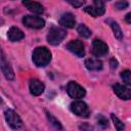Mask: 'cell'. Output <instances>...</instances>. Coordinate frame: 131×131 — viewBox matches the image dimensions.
<instances>
[{"label": "cell", "mask_w": 131, "mask_h": 131, "mask_svg": "<svg viewBox=\"0 0 131 131\" xmlns=\"http://www.w3.org/2000/svg\"><path fill=\"white\" fill-rule=\"evenodd\" d=\"M113 90L116 93V95L124 100H129L131 98V90L126 85H121L119 83H116L113 85Z\"/></svg>", "instance_id": "30bf717a"}, {"label": "cell", "mask_w": 131, "mask_h": 131, "mask_svg": "<svg viewBox=\"0 0 131 131\" xmlns=\"http://www.w3.org/2000/svg\"><path fill=\"white\" fill-rule=\"evenodd\" d=\"M7 37L9 39V41L16 42V41H19V40L24 39L25 34L20 29H18L16 27H11L7 32Z\"/></svg>", "instance_id": "5bb4252c"}, {"label": "cell", "mask_w": 131, "mask_h": 131, "mask_svg": "<svg viewBox=\"0 0 131 131\" xmlns=\"http://www.w3.org/2000/svg\"><path fill=\"white\" fill-rule=\"evenodd\" d=\"M23 24L31 29H42L45 26V20L39 16L33 15H25L23 17Z\"/></svg>", "instance_id": "52a82bcc"}, {"label": "cell", "mask_w": 131, "mask_h": 131, "mask_svg": "<svg viewBox=\"0 0 131 131\" xmlns=\"http://www.w3.org/2000/svg\"><path fill=\"white\" fill-rule=\"evenodd\" d=\"M111 118H112V121H113V123H114V125H115V128H116L118 131H122V130L125 129L124 123H123L118 117H116L114 114H112V115H111Z\"/></svg>", "instance_id": "ffe728a7"}, {"label": "cell", "mask_w": 131, "mask_h": 131, "mask_svg": "<svg viewBox=\"0 0 131 131\" xmlns=\"http://www.w3.org/2000/svg\"><path fill=\"white\" fill-rule=\"evenodd\" d=\"M0 69H1L4 77L7 80L12 81L14 79V72H13L10 63L7 61V59L5 57V54L3 53L1 48H0Z\"/></svg>", "instance_id": "8992f818"}, {"label": "cell", "mask_w": 131, "mask_h": 131, "mask_svg": "<svg viewBox=\"0 0 131 131\" xmlns=\"http://www.w3.org/2000/svg\"><path fill=\"white\" fill-rule=\"evenodd\" d=\"M121 78L123 79V82L126 86H131V72L129 70H125L121 73Z\"/></svg>", "instance_id": "44dd1931"}, {"label": "cell", "mask_w": 131, "mask_h": 131, "mask_svg": "<svg viewBox=\"0 0 131 131\" xmlns=\"http://www.w3.org/2000/svg\"><path fill=\"white\" fill-rule=\"evenodd\" d=\"M85 67L89 71H99L102 69V62L96 58H87L85 60Z\"/></svg>", "instance_id": "9a60e30c"}, {"label": "cell", "mask_w": 131, "mask_h": 131, "mask_svg": "<svg viewBox=\"0 0 131 131\" xmlns=\"http://www.w3.org/2000/svg\"><path fill=\"white\" fill-rule=\"evenodd\" d=\"M70 110L78 117L89 118V116H90V110H89L88 105L82 100H76V101L72 102L70 105Z\"/></svg>", "instance_id": "277c9868"}, {"label": "cell", "mask_w": 131, "mask_h": 131, "mask_svg": "<svg viewBox=\"0 0 131 131\" xmlns=\"http://www.w3.org/2000/svg\"><path fill=\"white\" fill-rule=\"evenodd\" d=\"M59 25H61L62 27L64 28H68V29H72L75 27L76 25V18H75V15L71 12H66L63 13L60 18H59Z\"/></svg>", "instance_id": "4fadbf2b"}, {"label": "cell", "mask_w": 131, "mask_h": 131, "mask_svg": "<svg viewBox=\"0 0 131 131\" xmlns=\"http://www.w3.org/2000/svg\"><path fill=\"white\" fill-rule=\"evenodd\" d=\"M23 5L33 13L42 14L44 12V8L39 2H36L33 0H23Z\"/></svg>", "instance_id": "7c38bea8"}, {"label": "cell", "mask_w": 131, "mask_h": 131, "mask_svg": "<svg viewBox=\"0 0 131 131\" xmlns=\"http://www.w3.org/2000/svg\"><path fill=\"white\" fill-rule=\"evenodd\" d=\"M52 58V54L50 50L45 46H39L36 47L32 54V60L36 67L43 68L46 67Z\"/></svg>", "instance_id": "6da1fadb"}, {"label": "cell", "mask_w": 131, "mask_h": 131, "mask_svg": "<svg viewBox=\"0 0 131 131\" xmlns=\"http://www.w3.org/2000/svg\"><path fill=\"white\" fill-rule=\"evenodd\" d=\"M46 117H47V119H48V122L55 128V129H58V130H60V129H62V126H61V124L59 123V121L52 115V114H50L49 112H46Z\"/></svg>", "instance_id": "d6986e66"}, {"label": "cell", "mask_w": 131, "mask_h": 131, "mask_svg": "<svg viewBox=\"0 0 131 131\" xmlns=\"http://www.w3.org/2000/svg\"><path fill=\"white\" fill-rule=\"evenodd\" d=\"M125 20L127 21V24H131V13H127L125 16Z\"/></svg>", "instance_id": "4316f807"}, {"label": "cell", "mask_w": 131, "mask_h": 131, "mask_svg": "<svg viewBox=\"0 0 131 131\" xmlns=\"http://www.w3.org/2000/svg\"><path fill=\"white\" fill-rule=\"evenodd\" d=\"M67 92L70 95V97H72L74 99H80V98L84 97L86 94L85 89L75 81H71L68 83Z\"/></svg>", "instance_id": "5b68a950"}, {"label": "cell", "mask_w": 131, "mask_h": 131, "mask_svg": "<svg viewBox=\"0 0 131 131\" xmlns=\"http://www.w3.org/2000/svg\"><path fill=\"white\" fill-rule=\"evenodd\" d=\"M3 101H2V98H1V96H0V103H2Z\"/></svg>", "instance_id": "83f0119b"}, {"label": "cell", "mask_w": 131, "mask_h": 131, "mask_svg": "<svg viewBox=\"0 0 131 131\" xmlns=\"http://www.w3.org/2000/svg\"><path fill=\"white\" fill-rule=\"evenodd\" d=\"M77 31H78L79 35L82 36L83 38H89V37L91 36V31H90V29H89L86 25H84V24L79 25L78 28H77Z\"/></svg>", "instance_id": "ac0fdd59"}, {"label": "cell", "mask_w": 131, "mask_h": 131, "mask_svg": "<svg viewBox=\"0 0 131 131\" xmlns=\"http://www.w3.org/2000/svg\"><path fill=\"white\" fill-rule=\"evenodd\" d=\"M106 23L110 24L112 30H113V33H114V36L118 39V40H122L123 39V32L121 30V27L119 26V24L115 20H112V19H107Z\"/></svg>", "instance_id": "2e32d148"}, {"label": "cell", "mask_w": 131, "mask_h": 131, "mask_svg": "<svg viewBox=\"0 0 131 131\" xmlns=\"http://www.w3.org/2000/svg\"><path fill=\"white\" fill-rule=\"evenodd\" d=\"M67 37L66 30L57 27H52L47 34V42L51 45H58Z\"/></svg>", "instance_id": "7a4b0ae2"}, {"label": "cell", "mask_w": 131, "mask_h": 131, "mask_svg": "<svg viewBox=\"0 0 131 131\" xmlns=\"http://www.w3.org/2000/svg\"><path fill=\"white\" fill-rule=\"evenodd\" d=\"M29 88H30V92H31L32 95L39 96V95H41L43 93V91L45 89V85H44L43 82H41L38 79H32L30 81Z\"/></svg>", "instance_id": "8fae6325"}, {"label": "cell", "mask_w": 131, "mask_h": 131, "mask_svg": "<svg viewBox=\"0 0 131 131\" xmlns=\"http://www.w3.org/2000/svg\"><path fill=\"white\" fill-rule=\"evenodd\" d=\"M67 49L77 55L78 57H84L85 55V46L80 40H72L67 44Z\"/></svg>", "instance_id": "9c48e42d"}, {"label": "cell", "mask_w": 131, "mask_h": 131, "mask_svg": "<svg viewBox=\"0 0 131 131\" xmlns=\"http://www.w3.org/2000/svg\"><path fill=\"white\" fill-rule=\"evenodd\" d=\"M115 6H116V8L122 10V9H126V8L129 6V3H128L126 0H120V1H118V2L115 4Z\"/></svg>", "instance_id": "603a6c76"}, {"label": "cell", "mask_w": 131, "mask_h": 131, "mask_svg": "<svg viewBox=\"0 0 131 131\" xmlns=\"http://www.w3.org/2000/svg\"><path fill=\"white\" fill-rule=\"evenodd\" d=\"M84 11L86 12V13H88L90 16H92V17H97V14H96V12H95V10H94V8L92 7V6H86L85 8H84Z\"/></svg>", "instance_id": "d4e9b609"}, {"label": "cell", "mask_w": 131, "mask_h": 131, "mask_svg": "<svg viewBox=\"0 0 131 131\" xmlns=\"http://www.w3.org/2000/svg\"><path fill=\"white\" fill-rule=\"evenodd\" d=\"M110 66H111V69H112V70H115V69L118 67V61H117V59L111 58V59H110Z\"/></svg>", "instance_id": "484cf974"}, {"label": "cell", "mask_w": 131, "mask_h": 131, "mask_svg": "<svg viewBox=\"0 0 131 131\" xmlns=\"http://www.w3.org/2000/svg\"><path fill=\"white\" fill-rule=\"evenodd\" d=\"M4 117H5L6 123L10 126V128H12V129H19L23 126V122H21L20 117L13 110L7 108L4 112Z\"/></svg>", "instance_id": "3957f363"}, {"label": "cell", "mask_w": 131, "mask_h": 131, "mask_svg": "<svg viewBox=\"0 0 131 131\" xmlns=\"http://www.w3.org/2000/svg\"><path fill=\"white\" fill-rule=\"evenodd\" d=\"M97 123L101 128H106L108 126V122L107 119L103 116H99V118H97Z\"/></svg>", "instance_id": "7402d4cb"}, {"label": "cell", "mask_w": 131, "mask_h": 131, "mask_svg": "<svg viewBox=\"0 0 131 131\" xmlns=\"http://www.w3.org/2000/svg\"><path fill=\"white\" fill-rule=\"evenodd\" d=\"M92 7L94 8V10H95L97 16L102 15V14H104V12H105L104 3H103L102 0H93V5H92Z\"/></svg>", "instance_id": "e0dca14e"}, {"label": "cell", "mask_w": 131, "mask_h": 131, "mask_svg": "<svg viewBox=\"0 0 131 131\" xmlns=\"http://www.w3.org/2000/svg\"><path fill=\"white\" fill-rule=\"evenodd\" d=\"M91 52H92L93 55H95L97 57L104 56L108 52V46L102 40L94 39L92 41V50H91Z\"/></svg>", "instance_id": "ba28073f"}, {"label": "cell", "mask_w": 131, "mask_h": 131, "mask_svg": "<svg viewBox=\"0 0 131 131\" xmlns=\"http://www.w3.org/2000/svg\"><path fill=\"white\" fill-rule=\"evenodd\" d=\"M68 3H70L72 6H74L75 8H79L81 6H83L84 1L83 0H66Z\"/></svg>", "instance_id": "cb8c5ba5"}]
</instances>
